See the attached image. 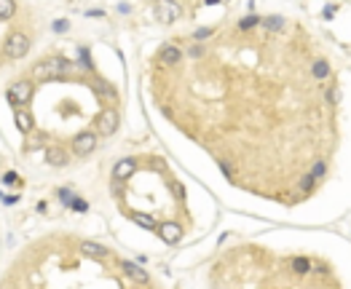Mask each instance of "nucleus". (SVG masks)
<instances>
[{"mask_svg":"<svg viewBox=\"0 0 351 289\" xmlns=\"http://www.w3.org/2000/svg\"><path fill=\"white\" fill-rule=\"evenodd\" d=\"M70 65H67V59L62 56H49V59H43V62H38L32 67V75L38 78V80H51V78H59L62 72H67Z\"/></svg>","mask_w":351,"mask_h":289,"instance_id":"nucleus-1","label":"nucleus"},{"mask_svg":"<svg viewBox=\"0 0 351 289\" xmlns=\"http://www.w3.org/2000/svg\"><path fill=\"white\" fill-rule=\"evenodd\" d=\"M27 51H30L27 35H25V32H11L8 40H6V54L14 56V59H19V56H25Z\"/></svg>","mask_w":351,"mask_h":289,"instance_id":"nucleus-2","label":"nucleus"},{"mask_svg":"<svg viewBox=\"0 0 351 289\" xmlns=\"http://www.w3.org/2000/svg\"><path fill=\"white\" fill-rule=\"evenodd\" d=\"M30 96H32V83H30V80H16V83H11L8 99L14 102V105H27Z\"/></svg>","mask_w":351,"mask_h":289,"instance_id":"nucleus-3","label":"nucleus"},{"mask_svg":"<svg viewBox=\"0 0 351 289\" xmlns=\"http://www.w3.org/2000/svg\"><path fill=\"white\" fill-rule=\"evenodd\" d=\"M180 14H182L180 3H174V0H158V6H156V16H158V22L169 24V22H174V19H180Z\"/></svg>","mask_w":351,"mask_h":289,"instance_id":"nucleus-4","label":"nucleus"},{"mask_svg":"<svg viewBox=\"0 0 351 289\" xmlns=\"http://www.w3.org/2000/svg\"><path fill=\"white\" fill-rule=\"evenodd\" d=\"M115 129H118V113H115V110H105L97 118V131H99L102 137H110V134H115Z\"/></svg>","mask_w":351,"mask_h":289,"instance_id":"nucleus-5","label":"nucleus"},{"mask_svg":"<svg viewBox=\"0 0 351 289\" xmlns=\"http://www.w3.org/2000/svg\"><path fill=\"white\" fill-rule=\"evenodd\" d=\"M94 148H97V134H94V131H84V134H78V137L73 139L75 155H89Z\"/></svg>","mask_w":351,"mask_h":289,"instance_id":"nucleus-6","label":"nucleus"},{"mask_svg":"<svg viewBox=\"0 0 351 289\" xmlns=\"http://www.w3.org/2000/svg\"><path fill=\"white\" fill-rule=\"evenodd\" d=\"M158 236L167 241V244H177L182 238V228L177 222H163V225H158Z\"/></svg>","mask_w":351,"mask_h":289,"instance_id":"nucleus-7","label":"nucleus"},{"mask_svg":"<svg viewBox=\"0 0 351 289\" xmlns=\"http://www.w3.org/2000/svg\"><path fill=\"white\" fill-rule=\"evenodd\" d=\"M80 252H84L86 257H94V260H105L110 255V252L105 249L102 244H97V241H84V244H80Z\"/></svg>","mask_w":351,"mask_h":289,"instance_id":"nucleus-8","label":"nucleus"},{"mask_svg":"<svg viewBox=\"0 0 351 289\" xmlns=\"http://www.w3.org/2000/svg\"><path fill=\"white\" fill-rule=\"evenodd\" d=\"M134 174V161L132 158H123V161H118L115 163V169H113V179H126V177H132Z\"/></svg>","mask_w":351,"mask_h":289,"instance_id":"nucleus-9","label":"nucleus"},{"mask_svg":"<svg viewBox=\"0 0 351 289\" xmlns=\"http://www.w3.org/2000/svg\"><path fill=\"white\" fill-rule=\"evenodd\" d=\"M121 271L126 273V276H132L134 281H139V284H148L150 279H148V273L139 268V265H134V262H121Z\"/></svg>","mask_w":351,"mask_h":289,"instance_id":"nucleus-10","label":"nucleus"},{"mask_svg":"<svg viewBox=\"0 0 351 289\" xmlns=\"http://www.w3.org/2000/svg\"><path fill=\"white\" fill-rule=\"evenodd\" d=\"M180 56H182V51H180L177 46H163L161 48V62L163 65H177Z\"/></svg>","mask_w":351,"mask_h":289,"instance_id":"nucleus-11","label":"nucleus"},{"mask_svg":"<svg viewBox=\"0 0 351 289\" xmlns=\"http://www.w3.org/2000/svg\"><path fill=\"white\" fill-rule=\"evenodd\" d=\"M311 75L317 80H327L330 78V62H327V59H317V62L311 65Z\"/></svg>","mask_w":351,"mask_h":289,"instance_id":"nucleus-12","label":"nucleus"},{"mask_svg":"<svg viewBox=\"0 0 351 289\" xmlns=\"http://www.w3.org/2000/svg\"><path fill=\"white\" fill-rule=\"evenodd\" d=\"M290 268H292V273L306 276V273L311 271V260H308V257H292V260H290Z\"/></svg>","mask_w":351,"mask_h":289,"instance_id":"nucleus-13","label":"nucleus"},{"mask_svg":"<svg viewBox=\"0 0 351 289\" xmlns=\"http://www.w3.org/2000/svg\"><path fill=\"white\" fill-rule=\"evenodd\" d=\"M260 24H263L268 32H276V30L284 27V19H282V16H265V19H260Z\"/></svg>","mask_w":351,"mask_h":289,"instance_id":"nucleus-14","label":"nucleus"},{"mask_svg":"<svg viewBox=\"0 0 351 289\" xmlns=\"http://www.w3.org/2000/svg\"><path fill=\"white\" fill-rule=\"evenodd\" d=\"M46 158H49L51 166H65V163H67V155H65V150H59V148L49 150V153H46Z\"/></svg>","mask_w":351,"mask_h":289,"instance_id":"nucleus-15","label":"nucleus"},{"mask_svg":"<svg viewBox=\"0 0 351 289\" xmlns=\"http://www.w3.org/2000/svg\"><path fill=\"white\" fill-rule=\"evenodd\" d=\"M16 129L22 131V134H27V131L32 129V118L27 113H16Z\"/></svg>","mask_w":351,"mask_h":289,"instance_id":"nucleus-16","label":"nucleus"},{"mask_svg":"<svg viewBox=\"0 0 351 289\" xmlns=\"http://www.w3.org/2000/svg\"><path fill=\"white\" fill-rule=\"evenodd\" d=\"M257 24H260V16H257V14H247V16H244V19L239 22V30L247 32V30H255Z\"/></svg>","mask_w":351,"mask_h":289,"instance_id":"nucleus-17","label":"nucleus"},{"mask_svg":"<svg viewBox=\"0 0 351 289\" xmlns=\"http://www.w3.org/2000/svg\"><path fill=\"white\" fill-rule=\"evenodd\" d=\"M132 220H134L139 228H148V231H153V228H158V225L153 222V217H150V214H132Z\"/></svg>","mask_w":351,"mask_h":289,"instance_id":"nucleus-18","label":"nucleus"},{"mask_svg":"<svg viewBox=\"0 0 351 289\" xmlns=\"http://www.w3.org/2000/svg\"><path fill=\"white\" fill-rule=\"evenodd\" d=\"M14 11H16L14 0H0V19H8V16H14Z\"/></svg>","mask_w":351,"mask_h":289,"instance_id":"nucleus-19","label":"nucleus"},{"mask_svg":"<svg viewBox=\"0 0 351 289\" xmlns=\"http://www.w3.org/2000/svg\"><path fill=\"white\" fill-rule=\"evenodd\" d=\"M314 185H317V177H314V174H306V177L300 179V190H303V193H311Z\"/></svg>","mask_w":351,"mask_h":289,"instance_id":"nucleus-20","label":"nucleus"},{"mask_svg":"<svg viewBox=\"0 0 351 289\" xmlns=\"http://www.w3.org/2000/svg\"><path fill=\"white\" fill-rule=\"evenodd\" d=\"M3 185H8V188H16V185H19V177H16L14 172H8V174L3 177Z\"/></svg>","mask_w":351,"mask_h":289,"instance_id":"nucleus-21","label":"nucleus"},{"mask_svg":"<svg viewBox=\"0 0 351 289\" xmlns=\"http://www.w3.org/2000/svg\"><path fill=\"white\" fill-rule=\"evenodd\" d=\"M70 30V22L67 19H56L54 22V32H67Z\"/></svg>","mask_w":351,"mask_h":289,"instance_id":"nucleus-22","label":"nucleus"},{"mask_svg":"<svg viewBox=\"0 0 351 289\" xmlns=\"http://www.w3.org/2000/svg\"><path fill=\"white\" fill-rule=\"evenodd\" d=\"M324 172H327V166H324L322 161H317V163H314V166H311V174H314V177H317V179H319V177H322Z\"/></svg>","mask_w":351,"mask_h":289,"instance_id":"nucleus-23","label":"nucleus"},{"mask_svg":"<svg viewBox=\"0 0 351 289\" xmlns=\"http://www.w3.org/2000/svg\"><path fill=\"white\" fill-rule=\"evenodd\" d=\"M70 207H73L75 212H86V209H89V203H86L84 198H73V203H70Z\"/></svg>","mask_w":351,"mask_h":289,"instance_id":"nucleus-24","label":"nucleus"},{"mask_svg":"<svg viewBox=\"0 0 351 289\" xmlns=\"http://www.w3.org/2000/svg\"><path fill=\"white\" fill-rule=\"evenodd\" d=\"M209 35H212V30L201 27V30H196V40H204V38H209Z\"/></svg>","mask_w":351,"mask_h":289,"instance_id":"nucleus-25","label":"nucleus"},{"mask_svg":"<svg viewBox=\"0 0 351 289\" xmlns=\"http://www.w3.org/2000/svg\"><path fill=\"white\" fill-rule=\"evenodd\" d=\"M324 99H327V102H338V91H335V89H327V91H324Z\"/></svg>","mask_w":351,"mask_h":289,"instance_id":"nucleus-26","label":"nucleus"},{"mask_svg":"<svg viewBox=\"0 0 351 289\" xmlns=\"http://www.w3.org/2000/svg\"><path fill=\"white\" fill-rule=\"evenodd\" d=\"M59 198H62V201H67V207H70L75 196H73V193H70V190H59Z\"/></svg>","mask_w":351,"mask_h":289,"instance_id":"nucleus-27","label":"nucleus"},{"mask_svg":"<svg viewBox=\"0 0 351 289\" xmlns=\"http://www.w3.org/2000/svg\"><path fill=\"white\" fill-rule=\"evenodd\" d=\"M172 190H174V196H177V198H185V190H182V185H180V182H174V185H172Z\"/></svg>","mask_w":351,"mask_h":289,"instance_id":"nucleus-28","label":"nucleus"},{"mask_svg":"<svg viewBox=\"0 0 351 289\" xmlns=\"http://www.w3.org/2000/svg\"><path fill=\"white\" fill-rule=\"evenodd\" d=\"M335 11H338V6H327V8H324V19H333Z\"/></svg>","mask_w":351,"mask_h":289,"instance_id":"nucleus-29","label":"nucleus"},{"mask_svg":"<svg viewBox=\"0 0 351 289\" xmlns=\"http://www.w3.org/2000/svg\"><path fill=\"white\" fill-rule=\"evenodd\" d=\"M207 3H209V6H212V3H220V0H207Z\"/></svg>","mask_w":351,"mask_h":289,"instance_id":"nucleus-30","label":"nucleus"}]
</instances>
